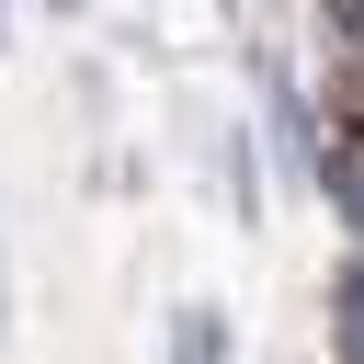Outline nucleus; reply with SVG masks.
Segmentation results:
<instances>
[{
    "instance_id": "nucleus-1",
    "label": "nucleus",
    "mask_w": 364,
    "mask_h": 364,
    "mask_svg": "<svg viewBox=\"0 0 364 364\" xmlns=\"http://www.w3.org/2000/svg\"><path fill=\"white\" fill-rule=\"evenodd\" d=\"M318 193H330V205L364 228V125H341V136L318 148Z\"/></svg>"
},
{
    "instance_id": "nucleus-4",
    "label": "nucleus",
    "mask_w": 364,
    "mask_h": 364,
    "mask_svg": "<svg viewBox=\"0 0 364 364\" xmlns=\"http://www.w3.org/2000/svg\"><path fill=\"white\" fill-rule=\"evenodd\" d=\"M353 364H364V353H353Z\"/></svg>"
},
{
    "instance_id": "nucleus-3",
    "label": "nucleus",
    "mask_w": 364,
    "mask_h": 364,
    "mask_svg": "<svg viewBox=\"0 0 364 364\" xmlns=\"http://www.w3.org/2000/svg\"><path fill=\"white\" fill-rule=\"evenodd\" d=\"M330 34H341V46H364V0H330Z\"/></svg>"
},
{
    "instance_id": "nucleus-2",
    "label": "nucleus",
    "mask_w": 364,
    "mask_h": 364,
    "mask_svg": "<svg viewBox=\"0 0 364 364\" xmlns=\"http://www.w3.org/2000/svg\"><path fill=\"white\" fill-rule=\"evenodd\" d=\"M330 318H341V353H364V262L341 273V296H330Z\"/></svg>"
}]
</instances>
